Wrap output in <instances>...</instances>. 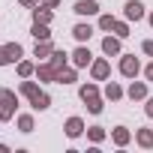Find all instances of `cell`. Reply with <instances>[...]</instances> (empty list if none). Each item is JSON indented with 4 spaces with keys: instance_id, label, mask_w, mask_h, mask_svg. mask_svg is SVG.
Segmentation results:
<instances>
[{
    "instance_id": "11",
    "label": "cell",
    "mask_w": 153,
    "mask_h": 153,
    "mask_svg": "<svg viewBox=\"0 0 153 153\" xmlns=\"http://www.w3.org/2000/svg\"><path fill=\"white\" fill-rule=\"evenodd\" d=\"M102 48H105V54H117V51H120V42H117V39H111V36H108V39H105V42H102Z\"/></svg>"
},
{
    "instance_id": "12",
    "label": "cell",
    "mask_w": 153,
    "mask_h": 153,
    "mask_svg": "<svg viewBox=\"0 0 153 153\" xmlns=\"http://www.w3.org/2000/svg\"><path fill=\"white\" fill-rule=\"evenodd\" d=\"M93 75H96V78H105V75H108V63H105V60L93 63Z\"/></svg>"
},
{
    "instance_id": "15",
    "label": "cell",
    "mask_w": 153,
    "mask_h": 153,
    "mask_svg": "<svg viewBox=\"0 0 153 153\" xmlns=\"http://www.w3.org/2000/svg\"><path fill=\"white\" fill-rule=\"evenodd\" d=\"M138 141H141L144 147H150V144H153V132H147V129H141V132H138Z\"/></svg>"
},
{
    "instance_id": "8",
    "label": "cell",
    "mask_w": 153,
    "mask_h": 153,
    "mask_svg": "<svg viewBox=\"0 0 153 153\" xmlns=\"http://www.w3.org/2000/svg\"><path fill=\"white\" fill-rule=\"evenodd\" d=\"M72 60H75V66H87L90 63V51L87 48H78V51L72 54Z\"/></svg>"
},
{
    "instance_id": "16",
    "label": "cell",
    "mask_w": 153,
    "mask_h": 153,
    "mask_svg": "<svg viewBox=\"0 0 153 153\" xmlns=\"http://www.w3.org/2000/svg\"><path fill=\"white\" fill-rule=\"evenodd\" d=\"M114 141H117V144H126V141H129V132H126V129H114Z\"/></svg>"
},
{
    "instance_id": "31",
    "label": "cell",
    "mask_w": 153,
    "mask_h": 153,
    "mask_svg": "<svg viewBox=\"0 0 153 153\" xmlns=\"http://www.w3.org/2000/svg\"><path fill=\"white\" fill-rule=\"evenodd\" d=\"M150 24H153V15H150Z\"/></svg>"
},
{
    "instance_id": "1",
    "label": "cell",
    "mask_w": 153,
    "mask_h": 153,
    "mask_svg": "<svg viewBox=\"0 0 153 153\" xmlns=\"http://www.w3.org/2000/svg\"><path fill=\"white\" fill-rule=\"evenodd\" d=\"M21 93H27V96H30L33 108H48V105H51V99H48V96H45L42 90H36V87H33L30 81H24V84H21Z\"/></svg>"
},
{
    "instance_id": "5",
    "label": "cell",
    "mask_w": 153,
    "mask_h": 153,
    "mask_svg": "<svg viewBox=\"0 0 153 153\" xmlns=\"http://www.w3.org/2000/svg\"><path fill=\"white\" fill-rule=\"evenodd\" d=\"M126 18H132V21L144 18V6L138 3V0H129V3H126Z\"/></svg>"
},
{
    "instance_id": "28",
    "label": "cell",
    "mask_w": 153,
    "mask_h": 153,
    "mask_svg": "<svg viewBox=\"0 0 153 153\" xmlns=\"http://www.w3.org/2000/svg\"><path fill=\"white\" fill-rule=\"evenodd\" d=\"M147 114H150V117H153V99H150V102H147Z\"/></svg>"
},
{
    "instance_id": "26",
    "label": "cell",
    "mask_w": 153,
    "mask_h": 153,
    "mask_svg": "<svg viewBox=\"0 0 153 153\" xmlns=\"http://www.w3.org/2000/svg\"><path fill=\"white\" fill-rule=\"evenodd\" d=\"M144 51H147V54H153V42H144Z\"/></svg>"
},
{
    "instance_id": "3",
    "label": "cell",
    "mask_w": 153,
    "mask_h": 153,
    "mask_svg": "<svg viewBox=\"0 0 153 153\" xmlns=\"http://www.w3.org/2000/svg\"><path fill=\"white\" fill-rule=\"evenodd\" d=\"M12 111H15V96H12V90H3L0 93V120H9Z\"/></svg>"
},
{
    "instance_id": "9",
    "label": "cell",
    "mask_w": 153,
    "mask_h": 153,
    "mask_svg": "<svg viewBox=\"0 0 153 153\" xmlns=\"http://www.w3.org/2000/svg\"><path fill=\"white\" fill-rule=\"evenodd\" d=\"M72 36H75V39H78V42H84V39H90V36H93V30H90L87 24H78V27H75V30H72Z\"/></svg>"
},
{
    "instance_id": "20",
    "label": "cell",
    "mask_w": 153,
    "mask_h": 153,
    "mask_svg": "<svg viewBox=\"0 0 153 153\" xmlns=\"http://www.w3.org/2000/svg\"><path fill=\"white\" fill-rule=\"evenodd\" d=\"M36 21H42V24H48V21H51V12H48V9H42V12L36 9Z\"/></svg>"
},
{
    "instance_id": "2",
    "label": "cell",
    "mask_w": 153,
    "mask_h": 153,
    "mask_svg": "<svg viewBox=\"0 0 153 153\" xmlns=\"http://www.w3.org/2000/svg\"><path fill=\"white\" fill-rule=\"evenodd\" d=\"M81 99L87 102V108H90L93 114H99V111H102V102H99V96H96V87H93V84H84V87H81Z\"/></svg>"
},
{
    "instance_id": "25",
    "label": "cell",
    "mask_w": 153,
    "mask_h": 153,
    "mask_svg": "<svg viewBox=\"0 0 153 153\" xmlns=\"http://www.w3.org/2000/svg\"><path fill=\"white\" fill-rule=\"evenodd\" d=\"M18 72H21V75H30V72H33V66H30V63H21V66H18Z\"/></svg>"
},
{
    "instance_id": "18",
    "label": "cell",
    "mask_w": 153,
    "mask_h": 153,
    "mask_svg": "<svg viewBox=\"0 0 153 153\" xmlns=\"http://www.w3.org/2000/svg\"><path fill=\"white\" fill-rule=\"evenodd\" d=\"M45 54H51V45L42 39V45H36V57H45Z\"/></svg>"
},
{
    "instance_id": "4",
    "label": "cell",
    "mask_w": 153,
    "mask_h": 153,
    "mask_svg": "<svg viewBox=\"0 0 153 153\" xmlns=\"http://www.w3.org/2000/svg\"><path fill=\"white\" fill-rule=\"evenodd\" d=\"M21 57V45H3V48H0V66H3V63H12V60H18Z\"/></svg>"
},
{
    "instance_id": "17",
    "label": "cell",
    "mask_w": 153,
    "mask_h": 153,
    "mask_svg": "<svg viewBox=\"0 0 153 153\" xmlns=\"http://www.w3.org/2000/svg\"><path fill=\"white\" fill-rule=\"evenodd\" d=\"M99 27H102V30H111V27H114V18H111V15H102V18H99Z\"/></svg>"
},
{
    "instance_id": "6",
    "label": "cell",
    "mask_w": 153,
    "mask_h": 153,
    "mask_svg": "<svg viewBox=\"0 0 153 153\" xmlns=\"http://www.w3.org/2000/svg\"><path fill=\"white\" fill-rule=\"evenodd\" d=\"M120 72L132 78V75L138 72V60H135V57H123V60H120Z\"/></svg>"
},
{
    "instance_id": "14",
    "label": "cell",
    "mask_w": 153,
    "mask_h": 153,
    "mask_svg": "<svg viewBox=\"0 0 153 153\" xmlns=\"http://www.w3.org/2000/svg\"><path fill=\"white\" fill-rule=\"evenodd\" d=\"M144 93H147L144 84H132V87H129V96H132V99H144Z\"/></svg>"
},
{
    "instance_id": "21",
    "label": "cell",
    "mask_w": 153,
    "mask_h": 153,
    "mask_svg": "<svg viewBox=\"0 0 153 153\" xmlns=\"http://www.w3.org/2000/svg\"><path fill=\"white\" fill-rule=\"evenodd\" d=\"M117 36H129V30H126V24H120V21H114V27H111Z\"/></svg>"
},
{
    "instance_id": "10",
    "label": "cell",
    "mask_w": 153,
    "mask_h": 153,
    "mask_svg": "<svg viewBox=\"0 0 153 153\" xmlns=\"http://www.w3.org/2000/svg\"><path fill=\"white\" fill-rule=\"evenodd\" d=\"M66 135H72V138L81 135V120H78V117H72V120L66 123Z\"/></svg>"
},
{
    "instance_id": "13",
    "label": "cell",
    "mask_w": 153,
    "mask_h": 153,
    "mask_svg": "<svg viewBox=\"0 0 153 153\" xmlns=\"http://www.w3.org/2000/svg\"><path fill=\"white\" fill-rule=\"evenodd\" d=\"M33 36H36V39H48V27H45L42 21H36V24H33Z\"/></svg>"
},
{
    "instance_id": "29",
    "label": "cell",
    "mask_w": 153,
    "mask_h": 153,
    "mask_svg": "<svg viewBox=\"0 0 153 153\" xmlns=\"http://www.w3.org/2000/svg\"><path fill=\"white\" fill-rule=\"evenodd\" d=\"M60 3V0H45V6H57Z\"/></svg>"
},
{
    "instance_id": "30",
    "label": "cell",
    "mask_w": 153,
    "mask_h": 153,
    "mask_svg": "<svg viewBox=\"0 0 153 153\" xmlns=\"http://www.w3.org/2000/svg\"><path fill=\"white\" fill-rule=\"evenodd\" d=\"M21 3H24V6H33V3H36V0H21Z\"/></svg>"
},
{
    "instance_id": "24",
    "label": "cell",
    "mask_w": 153,
    "mask_h": 153,
    "mask_svg": "<svg viewBox=\"0 0 153 153\" xmlns=\"http://www.w3.org/2000/svg\"><path fill=\"white\" fill-rule=\"evenodd\" d=\"M102 135H105V132H102L99 126H96V129H90V138H93V141H102Z\"/></svg>"
},
{
    "instance_id": "19",
    "label": "cell",
    "mask_w": 153,
    "mask_h": 153,
    "mask_svg": "<svg viewBox=\"0 0 153 153\" xmlns=\"http://www.w3.org/2000/svg\"><path fill=\"white\" fill-rule=\"evenodd\" d=\"M63 60H66V54H63V51H54V57H51V66H57V69H60V66H63Z\"/></svg>"
},
{
    "instance_id": "23",
    "label": "cell",
    "mask_w": 153,
    "mask_h": 153,
    "mask_svg": "<svg viewBox=\"0 0 153 153\" xmlns=\"http://www.w3.org/2000/svg\"><path fill=\"white\" fill-rule=\"evenodd\" d=\"M105 93H108L111 99H120V87H117V84H108V90H105Z\"/></svg>"
},
{
    "instance_id": "22",
    "label": "cell",
    "mask_w": 153,
    "mask_h": 153,
    "mask_svg": "<svg viewBox=\"0 0 153 153\" xmlns=\"http://www.w3.org/2000/svg\"><path fill=\"white\" fill-rule=\"evenodd\" d=\"M18 126H21V129H24V132H30V129H33V120H30V117H27V114H24V117H21V120H18Z\"/></svg>"
},
{
    "instance_id": "7",
    "label": "cell",
    "mask_w": 153,
    "mask_h": 153,
    "mask_svg": "<svg viewBox=\"0 0 153 153\" xmlns=\"http://www.w3.org/2000/svg\"><path fill=\"white\" fill-rule=\"evenodd\" d=\"M75 12L78 15H93V12H99V6L93 0H81V3H75Z\"/></svg>"
},
{
    "instance_id": "27",
    "label": "cell",
    "mask_w": 153,
    "mask_h": 153,
    "mask_svg": "<svg viewBox=\"0 0 153 153\" xmlns=\"http://www.w3.org/2000/svg\"><path fill=\"white\" fill-rule=\"evenodd\" d=\"M147 78H150V81H153V63H150V66H147Z\"/></svg>"
}]
</instances>
